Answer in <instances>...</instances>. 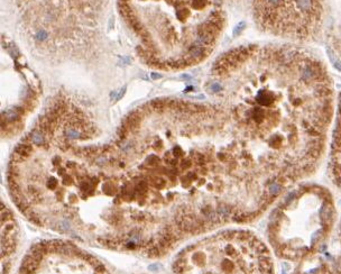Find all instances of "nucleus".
I'll return each instance as SVG.
<instances>
[{"label": "nucleus", "instance_id": "obj_3", "mask_svg": "<svg viewBox=\"0 0 341 274\" xmlns=\"http://www.w3.org/2000/svg\"><path fill=\"white\" fill-rule=\"evenodd\" d=\"M18 225L11 210L0 199V274H9L18 246Z\"/></svg>", "mask_w": 341, "mask_h": 274}, {"label": "nucleus", "instance_id": "obj_1", "mask_svg": "<svg viewBox=\"0 0 341 274\" xmlns=\"http://www.w3.org/2000/svg\"><path fill=\"white\" fill-rule=\"evenodd\" d=\"M175 274H273L265 246L253 235L229 231L204 239L179 255Z\"/></svg>", "mask_w": 341, "mask_h": 274}, {"label": "nucleus", "instance_id": "obj_4", "mask_svg": "<svg viewBox=\"0 0 341 274\" xmlns=\"http://www.w3.org/2000/svg\"><path fill=\"white\" fill-rule=\"evenodd\" d=\"M35 38L38 42H45L48 40V33L45 29H40L38 32H36Z\"/></svg>", "mask_w": 341, "mask_h": 274}, {"label": "nucleus", "instance_id": "obj_6", "mask_svg": "<svg viewBox=\"0 0 341 274\" xmlns=\"http://www.w3.org/2000/svg\"><path fill=\"white\" fill-rule=\"evenodd\" d=\"M151 78H153V79H155V78H161V76H158V74H155V73H153V74H151Z\"/></svg>", "mask_w": 341, "mask_h": 274}, {"label": "nucleus", "instance_id": "obj_5", "mask_svg": "<svg viewBox=\"0 0 341 274\" xmlns=\"http://www.w3.org/2000/svg\"><path fill=\"white\" fill-rule=\"evenodd\" d=\"M125 92H126V88L123 87V89H121V90H120V91L118 92V95H117V97H116V99H117V100L120 99V98H121V97H123V95H125Z\"/></svg>", "mask_w": 341, "mask_h": 274}, {"label": "nucleus", "instance_id": "obj_2", "mask_svg": "<svg viewBox=\"0 0 341 274\" xmlns=\"http://www.w3.org/2000/svg\"><path fill=\"white\" fill-rule=\"evenodd\" d=\"M18 274H109L106 266L68 240H43L26 253Z\"/></svg>", "mask_w": 341, "mask_h": 274}]
</instances>
